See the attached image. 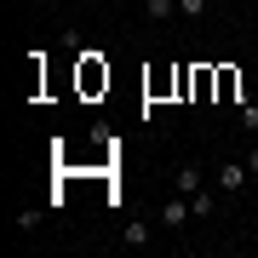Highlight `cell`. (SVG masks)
I'll return each instance as SVG.
<instances>
[{"instance_id":"cell-2","label":"cell","mask_w":258,"mask_h":258,"mask_svg":"<svg viewBox=\"0 0 258 258\" xmlns=\"http://www.w3.org/2000/svg\"><path fill=\"white\" fill-rule=\"evenodd\" d=\"M247 166H241V161H218V172H212V184H218V195H241V189H247Z\"/></svg>"},{"instance_id":"cell-10","label":"cell","mask_w":258,"mask_h":258,"mask_svg":"<svg viewBox=\"0 0 258 258\" xmlns=\"http://www.w3.org/2000/svg\"><path fill=\"white\" fill-rule=\"evenodd\" d=\"M207 12V0H178V18H201Z\"/></svg>"},{"instance_id":"cell-4","label":"cell","mask_w":258,"mask_h":258,"mask_svg":"<svg viewBox=\"0 0 258 258\" xmlns=\"http://www.w3.org/2000/svg\"><path fill=\"white\" fill-rule=\"evenodd\" d=\"M218 92L230 98V103H247V98H252L247 86H241V75H235V69H218Z\"/></svg>"},{"instance_id":"cell-7","label":"cell","mask_w":258,"mask_h":258,"mask_svg":"<svg viewBox=\"0 0 258 258\" xmlns=\"http://www.w3.org/2000/svg\"><path fill=\"white\" fill-rule=\"evenodd\" d=\"M189 207H195V218H212V212H218V195L195 189V195H189Z\"/></svg>"},{"instance_id":"cell-6","label":"cell","mask_w":258,"mask_h":258,"mask_svg":"<svg viewBox=\"0 0 258 258\" xmlns=\"http://www.w3.org/2000/svg\"><path fill=\"white\" fill-rule=\"evenodd\" d=\"M120 247H149V224L126 218V224H120Z\"/></svg>"},{"instance_id":"cell-3","label":"cell","mask_w":258,"mask_h":258,"mask_svg":"<svg viewBox=\"0 0 258 258\" xmlns=\"http://www.w3.org/2000/svg\"><path fill=\"white\" fill-rule=\"evenodd\" d=\"M189 195L184 189H178V195H166V201H161V230H184V218H189Z\"/></svg>"},{"instance_id":"cell-9","label":"cell","mask_w":258,"mask_h":258,"mask_svg":"<svg viewBox=\"0 0 258 258\" xmlns=\"http://www.w3.org/2000/svg\"><path fill=\"white\" fill-rule=\"evenodd\" d=\"M241 126H247V132H258V98H247V103H241Z\"/></svg>"},{"instance_id":"cell-1","label":"cell","mask_w":258,"mask_h":258,"mask_svg":"<svg viewBox=\"0 0 258 258\" xmlns=\"http://www.w3.org/2000/svg\"><path fill=\"white\" fill-rule=\"evenodd\" d=\"M109 86V63L103 52H81V92H103Z\"/></svg>"},{"instance_id":"cell-8","label":"cell","mask_w":258,"mask_h":258,"mask_svg":"<svg viewBox=\"0 0 258 258\" xmlns=\"http://www.w3.org/2000/svg\"><path fill=\"white\" fill-rule=\"evenodd\" d=\"M144 12H149V18H155V23H161V18H178V0H149Z\"/></svg>"},{"instance_id":"cell-5","label":"cell","mask_w":258,"mask_h":258,"mask_svg":"<svg viewBox=\"0 0 258 258\" xmlns=\"http://www.w3.org/2000/svg\"><path fill=\"white\" fill-rule=\"evenodd\" d=\"M172 189L195 195V189H201V166H195V161H184V166H178V172H172Z\"/></svg>"},{"instance_id":"cell-11","label":"cell","mask_w":258,"mask_h":258,"mask_svg":"<svg viewBox=\"0 0 258 258\" xmlns=\"http://www.w3.org/2000/svg\"><path fill=\"white\" fill-rule=\"evenodd\" d=\"M252 247H258V224H252Z\"/></svg>"}]
</instances>
